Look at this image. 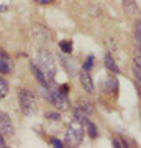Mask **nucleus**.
Wrapping results in <instances>:
<instances>
[{
    "label": "nucleus",
    "mask_w": 141,
    "mask_h": 148,
    "mask_svg": "<svg viewBox=\"0 0 141 148\" xmlns=\"http://www.w3.org/2000/svg\"><path fill=\"white\" fill-rule=\"evenodd\" d=\"M36 64H38V68L43 71L46 81H52V79H54V76H56V64H54V59H52V56H51L49 51H44V49L40 51Z\"/></svg>",
    "instance_id": "1"
},
{
    "label": "nucleus",
    "mask_w": 141,
    "mask_h": 148,
    "mask_svg": "<svg viewBox=\"0 0 141 148\" xmlns=\"http://www.w3.org/2000/svg\"><path fill=\"white\" fill-rule=\"evenodd\" d=\"M84 138V123L74 119L69 123V128L66 132V143L69 147H79Z\"/></svg>",
    "instance_id": "2"
},
{
    "label": "nucleus",
    "mask_w": 141,
    "mask_h": 148,
    "mask_svg": "<svg viewBox=\"0 0 141 148\" xmlns=\"http://www.w3.org/2000/svg\"><path fill=\"white\" fill-rule=\"evenodd\" d=\"M20 109L25 115H33L36 112V102H35V95L31 90L23 89L20 90Z\"/></svg>",
    "instance_id": "3"
},
{
    "label": "nucleus",
    "mask_w": 141,
    "mask_h": 148,
    "mask_svg": "<svg viewBox=\"0 0 141 148\" xmlns=\"http://www.w3.org/2000/svg\"><path fill=\"white\" fill-rule=\"evenodd\" d=\"M15 132V128H13V123H12L10 117L3 114V112H0V133L3 135V137H12Z\"/></svg>",
    "instance_id": "4"
},
{
    "label": "nucleus",
    "mask_w": 141,
    "mask_h": 148,
    "mask_svg": "<svg viewBox=\"0 0 141 148\" xmlns=\"http://www.w3.org/2000/svg\"><path fill=\"white\" fill-rule=\"evenodd\" d=\"M79 77H80V84H82L84 90H85L87 94H94V92H95V87H94V82H92V77H90L89 71L82 69V71L79 73Z\"/></svg>",
    "instance_id": "5"
},
{
    "label": "nucleus",
    "mask_w": 141,
    "mask_h": 148,
    "mask_svg": "<svg viewBox=\"0 0 141 148\" xmlns=\"http://www.w3.org/2000/svg\"><path fill=\"white\" fill-rule=\"evenodd\" d=\"M12 71H13V64L10 56L0 49V74H10Z\"/></svg>",
    "instance_id": "6"
},
{
    "label": "nucleus",
    "mask_w": 141,
    "mask_h": 148,
    "mask_svg": "<svg viewBox=\"0 0 141 148\" xmlns=\"http://www.w3.org/2000/svg\"><path fill=\"white\" fill-rule=\"evenodd\" d=\"M123 10H125L126 15L135 16L140 13V7L136 3V0H123Z\"/></svg>",
    "instance_id": "7"
},
{
    "label": "nucleus",
    "mask_w": 141,
    "mask_h": 148,
    "mask_svg": "<svg viewBox=\"0 0 141 148\" xmlns=\"http://www.w3.org/2000/svg\"><path fill=\"white\" fill-rule=\"evenodd\" d=\"M104 63H105V68L108 69L110 73H113V74H118V73H120V68L116 66L115 59H113V56H112L110 53L105 54V61H104Z\"/></svg>",
    "instance_id": "8"
},
{
    "label": "nucleus",
    "mask_w": 141,
    "mask_h": 148,
    "mask_svg": "<svg viewBox=\"0 0 141 148\" xmlns=\"http://www.w3.org/2000/svg\"><path fill=\"white\" fill-rule=\"evenodd\" d=\"M31 71H33V74L36 76L38 82H40V84H41V86H46V84H48L46 77H44V74H43V71H41V69L38 68V64H35V63L31 64Z\"/></svg>",
    "instance_id": "9"
},
{
    "label": "nucleus",
    "mask_w": 141,
    "mask_h": 148,
    "mask_svg": "<svg viewBox=\"0 0 141 148\" xmlns=\"http://www.w3.org/2000/svg\"><path fill=\"white\" fill-rule=\"evenodd\" d=\"M87 115H89V114L84 110V109H80L79 106L74 107V119H76V120H79V122H82V123H84V122L89 120V117H87Z\"/></svg>",
    "instance_id": "10"
},
{
    "label": "nucleus",
    "mask_w": 141,
    "mask_h": 148,
    "mask_svg": "<svg viewBox=\"0 0 141 148\" xmlns=\"http://www.w3.org/2000/svg\"><path fill=\"white\" fill-rule=\"evenodd\" d=\"M107 92L110 94H115L116 90H118V81L115 77H107V87H105Z\"/></svg>",
    "instance_id": "11"
},
{
    "label": "nucleus",
    "mask_w": 141,
    "mask_h": 148,
    "mask_svg": "<svg viewBox=\"0 0 141 148\" xmlns=\"http://www.w3.org/2000/svg\"><path fill=\"white\" fill-rule=\"evenodd\" d=\"M84 125H85V128H87V133H89V137H90V138H97L99 132H97V127H95L92 122L87 120V122H84Z\"/></svg>",
    "instance_id": "12"
},
{
    "label": "nucleus",
    "mask_w": 141,
    "mask_h": 148,
    "mask_svg": "<svg viewBox=\"0 0 141 148\" xmlns=\"http://www.w3.org/2000/svg\"><path fill=\"white\" fill-rule=\"evenodd\" d=\"M59 48H61V51L66 54H71L72 53V43L69 41V40H64V41L59 43Z\"/></svg>",
    "instance_id": "13"
},
{
    "label": "nucleus",
    "mask_w": 141,
    "mask_h": 148,
    "mask_svg": "<svg viewBox=\"0 0 141 148\" xmlns=\"http://www.w3.org/2000/svg\"><path fill=\"white\" fill-rule=\"evenodd\" d=\"M7 94H8V82L0 76V99H3Z\"/></svg>",
    "instance_id": "14"
},
{
    "label": "nucleus",
    "mask_w": 141,
    "mask_h": 148,
    "mask_svg": "<svg viewBox=\"0 0 141 148\" xmlns=\"http://www.w3.org/2000/svg\"><path fill=\"white\" fill-rule=\"evenodd\" d=\"M135 38L138 43V48H141V21H138L135 25Z\"/></svg>",
    "instance_id": "15"
},
{
    "label": "nucleus",
    "mask_w": 141,
    "mask_h": 148,
    "mask_svg": "<svg viewBox=\"0 0 141 148\" xmlns=\"http://www.w3.org/2000/svg\"><path fill=\"white\" fill-rule=\"evenodd\" d=\"M92 68H94V56L90 54L89 58L85 59V63H84V69H85V71H90Z\"/></svg>",
    "instance_id": "16"
},
{
    "label": "nucleus",
    "mask_w": 141,
    "mask_h": 148,
    "mask_svg": "<svg viewBox=\"0 0 141 148\" xmlns=\"http://www.w3.org/2000/svg\"><path fill=\"white\" fill-rule=\"evenodd\" d=\"M79 107H80V109H84V110L87 112V114H90V112H92V104H90V102L80 101V102H79Z\"/></svg>",
    "instance_id": "17"
},
{
    "label": "nucleus",
    "mask_w": 141,
    "mask_h": 148,
    "mask_svg": "<svg viewBox=\"0 0 141 148\" xmlns=\"http://www.w3.org/2000/svg\"><path fill=\"white\" fill-rule=\"evenodd\" d=\"M46 119H51V120H59V119H61V115H59V114H56V112H48Z\"/></svg>",
    "instance_id": "18"
},
{
    "label": "nucleus",
    "mask_w": 141,
    "mask_h": 148,
    "mask_svg": "<svg viewBox=\"0 0 141 148\" xmlns=\"http://www.w3.org/2000/svg\"><path fill=\"white\" fill-rule=\"evenodd\" d=\"M52 147L54 148H63V147H66V145H64V142H61V140H58V138H52Z\"/></svg>",
    "instance_id": "19"
},
{
    "label": "nucleus",
    "mask_w": 141,
    "mask_h": 148,
    "mask_svg": "<svg viewBox=\"0 0 141 148\" xmlns=\"http://www.w3.org/2000/svg\"><path fill=\"white\" fill-rule=\"evenodd\" d=\"M63 63H66V64H67V66H66V68H67L69 69V73H74V69H72V61H69V59L67 58H63Z\"/></svg>",
    "instance_id": "20"
},
{
    "label": "nucleus",
    "mask_w": 141,
    "mask_h": 148,
    "mask_svg": "<svg viewBox=\"0 0 141 148\" xmlns=\"http://www.w3.org/2000/svg\"><path fill=\"white\" fill-rule=\"evenodd\" d=\"M112 145H113L115 148H121V147H123V143H121L118 138H113V140H112Z\"/></svg>",
    "instance_id": "21"
},
{
    "label": "nucleus",
    "mask_w": 141,
    "mask_h": 148,
    "mask_svg": "<svg viewBox=\"0 0 141 148\" xmlns=\"http://www.w3.org/2000/svg\"><path fill=\"white\" fill-rule=\"evenodd\" d=\"M59 90H61L63 94H66V95H67V92H69V86H66V84H64V86H61V87H59Z\"/></svg>",
    "instance_id": "22"
},
{
    "label": "nucleus",
    "mask_w": 141,
    "mask_h": 148,
    "mask_svg": "<svg viewBox=\"0 0 141 148\" xmlns=\"http://www.w3.org/2000/svg\"><path fill=\"white\" fill-rule=\"evenodd\" d=\"M3 147H7V145H5V138H3L2 133H0V148H3Z\"/></svg>",
    "instance_id": "23"
},
{
    "label": "nucleus",
    "mask_w": 141,
    "mask_h": 148,
    "mask_svg": "<svg viewBox=\"0 0 141 148\" xmlns=\"http://www.w3.org/2000/svg\"><path fill=\"white\" fill-rule=\"evenodd\" d=\"M38 3H43V5H46V3H51V2H54V0H36Z\"/></svg>",
    "instance_id": "24"
}]
</instances>
